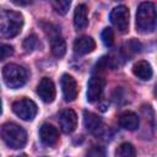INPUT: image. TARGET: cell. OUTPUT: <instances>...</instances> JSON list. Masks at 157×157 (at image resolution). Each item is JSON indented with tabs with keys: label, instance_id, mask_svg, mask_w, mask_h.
Returning <instances> with one entry per match:
<instances>
[{
	"label": "cell",
	"instance_id": "11",
	"mask_svg": "<svg viewBox=\"0 0 157 157\" xmlns=\"http://www.w3.org/2000/svg\"><path fill=\"white\" fill-rule=\"evenodd\" d=\"M39 139L44 145L54 146L59 141V131L54 125L44 123L39 128Z\"/></svg>",
	"mask_w": 157,
	"mask_h": 157
},
{
	"label": "cell",
	"instance_id": "24",
	"mask_svg": "<svg viewBox=\"0 0 157 157\" xmlns=\"http://www.w3.org/2000/svg\"><path fill=\"white\" fill-rule=\"evenodd\" d=\"M12 2L16 4V5H28V4H31V1H16V0H13Z\"/></svg>",
	"mask_w": 157,
	"mask_h": 157
},
{
	"label": "cell",
	"instance_id": "21",
	"mask_svg": "<svg viewBox=\"0 0 157 157\" xmlns=\"http://www.w3.org/2000/svg\"><path fill=\"white\" fill-rule=\"evenodd\" d=\"M38 44V39H37V36L36 34H31L28 36L25 40H23V49L26 52H32Z\"/></svg>",
	"mask_w": 157,
	"mask_h": 157
},
{
	"label": "cell",
	"instance_id": "22",
	"mask_svg": "<svg viewBox=\"0 0 157 157\" xmlns=\"http://www.w3.org/2000/svg\"><path fill=\"white\" fill-rule=\"evenodd\" d=\"M12 54H13V48H12V45H10V44H4V43L0 44V61L7 59V58L11 56Z\"/></svg>",
	"mask_w": 157,
	"mask_h": 157
},
{
	"label": "cell",
	"instance_id": "13",
	"mask_svg": "<svg viewBox=\"0 0 157 157\" xmlns=\"http://www.w3.org/2000/svg\"><path fill=\"white\" fill-rule=\"evenodd\" d=\"M49 36H50V48H52L53 55L56 58L64 56V54L66 52V44H65V40L63 39V37L59 34L58 29L56 28L54 31L50 29Z\"/></svg>",
	"mask_w": 157,
	"mask_h": 157
},
{
	"label": "cell",
	"instance_id": "26",
	"mask_svg": "<svg viewBox=\"0 0 157 157\" xmlns=\"http://www.w3.org/2000/svg\"><path fill=\"white\" fill-rule=\"evenodd\" d=\"M1 112H2V103H1V99H0V114H1Z\"/></svg>",
	"mask_w": 157,
	"mask_h": 157
},
{
	"label": "cell",
	"instance_id": "1",
	"mask_svg": "<svg viewBox=\"0 0 157 157\" xmlns=\"http://www.w3.org/2000/svg\"><path fill=\"white\" fill-rule=\"evenodd\" d=\"M0 137L10 148H22L27 142L26 130L16 123H5L0 126Z\"/></svg>",
	"mask_w": 157,
	"mask_h": 157
},
{
	"label": "cell",
	"instance_id": "16",
	"mask_svg": "<svg viewBox=\"0 0 157 157\" xmlns=\"http://www.w3.org/2000/svg\"><path fill=\"white\" fill-rule=\"evenodd\" d=\"M119 124L125 130H136L139 128V117L134 112H124L119 117Z\"/></svg>",
	"mask_w": 157,
	"mask_h": 157
},
{
	"label": "cell",
	"instance_id": "23",
	"mask_svg": "<svg viewBox=\"0 0 157 157\" xmlns=\"http://www.w3.org/2000/svg\"><path fill=\"white\" fill-rule=\"evenodd\" d=\"M86 157H104V151L101 146H92L86 152Z\"/></svg>",
	"mask_w": 157,
	"mask_h": 157
},
{
	"label": "cell",
	"instance_id": "9",
	"mask_svg": "<svg viewBox=\"0 0 157 157\" xmlns=\"http://www.w3.org/2000/svg\"><path fill=\"white\" fill-rule=\"evenodd\" d=\"M37 94L44 103H52L55 98V86L49 77H43L37 86Z\"/></svg>",
	"mask_w": 157,
	"mask_h": 157
},
{
	"label": "cell",
	"instance_id": "17",
	"mask_svg": "<svg viewBox=\"0 0 157 157\" xmlns=\"http://www.w3.org/2000/svg\"><path fill=\"white\" fill-rule=\"evenodd\" d=\"M83 125L90 132H96V131H98V129H101L102 120L97 114L85 110L83 112Z\"/></svg>",
	"mask_w": 157,
	"mask_h": 157
},
{
	"label": "cell",
	"instance_id": "12",
	"mask_svg": "<svg viewBox=\"0 0 157 157\" xmlns=\"http://www.w3.org/2000/svg\"><path fill=\"white\" fill-rule=\"evenodd\" d=\"M94 49H96V42L93 40V38L88 36H81L76 38L74 42V52L78 55L92 53Z\"/></svg>",
	"mask_w": 157,
	"mask_h": 157
},
{
	"label": "cell",
	"instance_id": "27",
	"mask_svg": "<svg viewBox=\"0 0 157 157\" xmlns=\"http://www.w3.org/2000/svg\"><path fill=\"white\" fill-rule=\"evenodd\" d=\"M43 157H45V156H43Z\"/></svg>",
	"mask_w": 157,
	"mask_h": 157
},
{
	"label": "cell",
	"instance_id": "14",
	"mask_svg": "<svg viewBox=\"0 0 157 157\" xmlns=\"http://www.w3.org/2000/svg\"><path fill=\"white\" fill-rule=\"evenodd\" d=\"M132 74L142 81H148L152 77L153 71H152V66L148 61L139 60L137 63H135L132 65Z\"/></svg>",
	"mask_w": 157,
	"mask_h": 157
},
{
	"label": "cell",
	"instance_id": "5",
	"mask_svg": "<svg viewBox=\"0 0 157 157\" xmlns=\"http://www.w3.org/2000/svg\"><path fill=\"white\" fill-rule=\"evenodd\" d=\"M12 110L22 120L31 121L36 117L38 108H37V104L32 99L23 97V98L17 99L12 103Z\"/></svg>",
	"mask_w": 157,
	"mask_h": 157
},
{
	"label": "cell",
	"instance_id": "8",
	"mask_svg": "<svg viewBox=\"0 0 157 157\" xmlns=\"http://www.w3.org/2000/svg\"><path fill=\"white\" fill-rule=\"evenodd\" d=\"M60 85H61V91H63V96L64 99L66 102H72L75 101V98L77 97V83L76 80L69 75V74H64L60 78Z\"/></svg>",
	"mask_w": 157,
	"mask_h": 157
},
{
	"label": "cell",
	"instance_id": "6",
	"mask_svg": "<svg viewBox=\"0 0 157 157\" xmlns=\"http://www.w3.org/2000/svg\"><path fill=\"white\" fill-rule=\"evenodd\" d=\"M110 21L113 26L120 32V33H126L129 31V9L124 5H119L114 7L110 12Z\"/></svg>",
	"mask_w": 157,
	"mask_h": 157
},
{
	"label": "cell",
	"instance_id": "2",
	"mask_svg": "<svg viewBox=\"0 0 157 157\" xmlns=\"http://www.w3.org/2000/svg\"><path fill=\"white\" fill-rule=\"evenodd\" d=\"M156 27V6L151 1L141 2L136 11V31L151 33Z\"/></svg>",
	"mask_w": 157,
	"mask_h": 157
},
{
	"label": "cell",
	"instance_id": "19",
	"mask_svg": "<svg viewBox=\"0 0 157 157\" xmlns=\"http://www.w3.org/2000/svg\"><path fill=\"white\" fill-rule=\"evenodd\" d=\"M71 2L67 0H56V1H52V6L55 10V12H58L59 15H65L69 11Z\"/></svg>",
	"mask_w": 157,
	"mask_h": 157
},
{
	"label": "cell",
	"instance_id": "10",
	"mask_svg": "<svg viewBox=\"0 0 157 157\" xmlns=\"http://www.w3.org/2000/svg\"><path fill=\"white\" fill-rule=\"evenodd\" d=\"M59 125H60L61 130L66 134H70V132L75 131V129L77 128V115H76V113L70 108H66V109L61 110L60 114H59Z\"/></svg>",
	"mask_w": 157,
	"mask_h": 157
},
{
	"label": "cell",
	"instance_id": "18",
	"mask_svg": "<svg viewBox=\"0 0 157 157\" xmlns=\"http://www.w3.org/2000/svg\"><path fill=\"white\" fill-rule=\"evenodd\" d=\"M115 157H136L135 147L130 142H123L117 147Z\"/></svg>",
	"mask_w": 157,
	"mask_h": 157
},
{
	"label": "cell",
	"instance_id": "4",
	"mask_svg": "<svg viewBox=\"0 0 157 157\" xmlns=\"http://www.w3.org/2000/svg\"><path fill=\"white\" fill-rule=\"evenodd\" d=\"M28 77V72L25 67L17 64H7L2 69V78L7 87L16 90L22 87Z\"/></svg>",
	"mask_w": 157,
	"mask_h": 157
},
{
	"label": "cell",
	"instance_id": "3",
	"mask_svg": "<svg viewBox=\"0 0 157 157\" xmlns=\"http://www.w3.org/2000/svg\"><path fill=\"white\" fill-rule=\"evenodd\" d=\"M23 26V17L20 12L4 10L0 11V37H16Z\"/></svg>",
	"mask_w": 157,
	"mask_h": 157
},
{
	"label": "cell",
	"instance_id": "20",
	"mask_svg": "<svg viewBox=\"0 0 157 157\" xmlns=\"http://www.w3.org/2000/svg\"><path fill=\"white\" fill-rule=\"evenodd\" d=\"M102 42L105 47H112L114 43V32L110 27H105L102 31Z\"/></svg>",
	"mask_w": 157,
	"mask_h": 157
},
{
	"label": "cell",
	"instance_id": "15",
	"mask_svg": "<svg viewBox=\"0 0 157 157\" xmlns=\"http://www.w3.org/2000/svg\"><path fill=\"white\" fill-rule=\"evenodd\" d=\"M74 26L77 31H82L88 26L87 6L85 4H80L76 6L74 12Z\"/></svg>",
	"mask_w": 157,
	"mask_h": 157
},
{
	"label": "cell",
	"instance_id": "7",
	"mask_svg": "<svg viewBox=\"0 0 157 157\" xmlns=\"http://www.w3.org/2000/svg\"><path fill=\"white\" fill-rule=\"evenodd\" d=\"M105 80L102 76H92L87 83V101L93 103L98 101L103 93Z\"/></svg>",
	"mask_w": 157,
	"mask_h": 157
},
{
	"label": "cell",
	"instance_id": "25",
	"mask_svg": "<svg viewBox=\"0 0 157 157\" xmlns=\"http://www.w3.org/2000/svg\"><path fill=\"white\" fill-rule=\"evenodd\" d=\"M11 157H27L25 153H22V155H17V156H11Z\"/></svg>",
	"mask_w": 157,
	"mask_h": 157
}]
</instances>
